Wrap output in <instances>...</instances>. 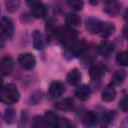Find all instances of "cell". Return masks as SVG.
Masks as SVG:
<instances>
[{
	"label": "cell",
	"instance_id": "cell-35",
	"mask_svg": "<svg viewBox=\"0 0 128 128\" xmlns=\"http://www.w3.org/2000/svg\"><path fill=\"white\" fill-rule=\"evenodd\" d=\"M0 125H1V118H0Z\"/></svg>",
	"mask_w": 128,
	"mask_h": 128
},
{
	"label": "cell",
	"instance_id": "cell-20",
	"mask_svg": "<svg viewBox=\"0 0 128 128\" xmlns=\"http://www.w3.org/2000/svg\"><path fill=\"white\" fill-rule=\"evenodd\" d=\"M66 23L69 26V28L79 27L81 25V18L76 13H69L66 16Z\"/></svg>",
	"mask_w": 128,
	"mask_h": 128
},
{
	"label": "cell",
	"instance_id": "cell-10",
	"mask_svg": "<svg viewBox=\"0 0 128 128\" xmlns=\"http://www.w3.org/2000/svg\"><path fill=\"white\" fill-rule=\"evenodd\" d=\"M115 49V46L114 44L111 42V41H108V40H102L100 42V44L98 45L97 47V51L100 55H102L103 57H108L110 56L113 51Z\"/></svg>",
	"mask_w": 128,
	"mask_h": 128
},
{
	"label": "cell",
	"instance_id": "cell-24",
	"mask_svg": "<svg viewBox=\"0 0 128 128\" xmlns=\"http://www.w3.org/2000/svg\"><path fill=\"white\" fill-rule=\"evenodd\" d=\"M116 62L121 66L128 65V54L126 51H121L116 55Z\"/></svg>",
	"mask_w": 128,
	"mask_h": 128
},
{
	"label": "cell",
	"instance_id": "cell-27",
	"mask_svg": "<svg viewBox=\"0 0 128 128\" xmlns=\"http://www.w3.org/2000/svg\"><path fill=\"white\" fill-rule=\"evenodd\" d=\"M115 117H116V114L114 113V111H106L103 113L102 119H103V122L105 123H111L114 121Z\"/></svg>",
	"mask_w": 128,
	"mask_h": 128
},
{
	"label": "cell",
	"instance_id": "cell-1",
	"mask_svg": "<svg viewBox=\"0 0 128 128\" xmlns=\"http://www.w3.org/2000/svg\"><path fill=\"white\" fill-rule=\"evenodd\" d=\"M19 98H20L19 90L12 83L6 84L0 89V102L4 104L7 105L14 104L19 101Z\"/></svg>",
	"mask_w": 128,
	"mask_h": 128
},
{
	"label": "cell",
	"instance_id": "cell-23",
	"mask_svg": "<svg viewBox=\"0 0 128 128\" xmlns=\"http://www.w3.org/2000/svg\"><path fill=\"white\" fill-rule=\"evenodd\" d=\"M47 124L44 118L40 115H36L31 120V128H47Z\"/></svg>",
	"mask_w": 128,
	"mask_h": 128
},
{
	"label": "cell",
	"instance_id": "cell-29",
	"mask_svg": "<svg viewBox=\"0 0 128 128\" xmlns=\"http://www.w3.org/2000/svg\"><path fill=\"white\" fill-rule=\"evenodd\" d=\"M119 107H120V109L123 112H127V110H128V99H127V96L126 95H124L120 99V101H119Z\"/></svg>",
	"mask_w": 128,
	"mask_h": 128
},
{
	"label": "cell",
	"instance_id": "cell-3",
	"mask_svg": "<svg viewBox=\"0 0 128 128\" xmlns=\"http://www.w3.org/2000/svg\"><path fill=\"white\" fill-rule=\"evenodd\" d=\"M27 5L30 7L31 15L36 19H42L47 14V8L44 3L40 1H28Z\"/></svg>",
	"mask_w": 128,
	"mask_h": 128
},
{
	"label": "cell",
	"instance_id": "cell-9",
	"mask_svg": "<svg viewBox=\"0 0 128 128\" xmlns=\"http://www.w3.org/2000/svg\"><path fill=\"white\" fill-rule=\"evenodd\" d=\"M105 71H106V67H105L104 64H102V63H94L89 69L90 78L92 80H94V81H98L104 76Z\"/></svg>",
	"mask_w": 128,
	"mask_h": 128
},
{
	"label": "cell",
	"instance_id": "cell-6",
	"mask_svg": "<svg viewBox=\"0 0 128 128\" xmlns=\"http://www.w3.org/2000/svg\"><path fill=\"white\" fill-rule=\"evenodd\" d=\"M65 90L66 89H65L64 83L59 81V80H55V81H52L50 83L48 92H49V95L51 98L57 99V98H60L64 94Z\"/></svg>",
	"mask_w": 128,
	"mask_h": 128
},
{
	"label": "cell",
	"instance_id": "cell-33",
	"mask_svg": "<svg viewBox=\"0 0 128 128\" xmlns=\"http://www.w3.org/2000/svg\"><path fill=\"white\" fill-rule=\"evenodd\" d=\"M101 128H107V127H106V126H102Z\"/></svg>",
	"mask_w": 128,
	"mask_h": 128
},
{
	"label": "cell",
	"instance_id": "cell-31",
	"mask_svg": "<svg viewBox=\"0 0 128 128\" xmlns=\"http://www.w3.org/2000/svg\"><path fill=\"white\" fill-rule=\"evenodd\" d=\"M121 128H127V119L125 118L123 120V122L121 123Z\"/></svg>",
	"mask_w": 128,
	"mask_h": 128
},
{
	"label": "cell",
	"instance_id": "cell-26",
	"mask_svg": "<svg viewBox=\"0 0 128 128\" xmlns=\"http://www.w3.org/2000/svg\"><path fill=\"white\" fill-rule=\"evenodd\" d=\"M5 5H6V9L7 11L9 12H15L18 10L19 6H20V2L19 1H16V0H8L5 2Z\"/></svg>",
	"mask_w": 128,
	"mask_h": 128
},
{
	"label": "cell",
	"instance_id": "cell-19",
	"mask_svg": "<svg viewBox=\"0 0 128 128\" xmlns=\"http://www.w3.org/2000/svg\"><path fill=\"white\" fill-rule=\"evenodd\" d=\"M55 108L61 111H69L73 108V100L71 98H64L55 102Z\"/></svg>",
	"mask_w": 128,
	"mask_h": 128
},
{
	"label": "cell",
	"instance_id": "cell-14",
	"mask_svg": "<svg viewBox=\"0 0 128 128\" xmlns=\"http://www.w3.org/2000/svg\"><path fill=\"white\" fill-rule=\"evenodd\" d=\"M81 77L82 76H81V73H80L79 69L78 68H73L68 72V74L66 76V81L68 82V84L75 86V85H78L80 83Z\"/></svg>",
	"mask_w": 128,
	"mask_h": 128
},
{
	"label": "cell",
	"instance_id": "cell-8",
	"mask_svg": "<svg viewBox=\"0 0 128 128\" xmlns=\"http://www.w3.org/2000/svg\"><path fill=\"white\" fill-rule=\"evenodd\" d=\"M122 4L118 1H105L103 6V11L110 16H117L121 12Z\"/></svg>",
	"mask_w": 128,
	"mask_h": 128
},
{
	"label": "cell",
	"instance_id": "cell-32",
	"mask_svg": "<svg viewBox=\"0 0 128 128\" xmlns=\"http://www.w3.org/2000/svg\"><path fill=\"white\" fill-rule=\"evenodd\" d=\"M3 87V79L0 77V89Z\"/></svg>",
	"mask_w": 128,
	"mask_h": 128
},
{
	"label": "cell",
	"instance_id": "cell-17",
	"mask_svg": "<svg viewBox=\"0 0 128 128\" xmlns=\"http://www.w3.org/2000/svg\"><path fill=\"white\" fill-rule=\"evenodd\" d=\"M115 97H116V91L114 86L111 84L107 85L101 93V98L104 102H111L115 99Z\"/></svg>",
	"mask_w": 128,
	"mask_h": 128
},
{
	"label": "cell",
	"instance_id": "cell-25",
	"mask_svg": "<svg viewBox=\"0 0 128 128\" xmlns=\"http://www.w3.org/2000/svg\"><path fill=\"white\" fill-rule=\"evenodd\" d=\"M67 5L75 11H80V10H82V8L84 6V2L79 1V0H69V1H67Z\"/></svg>",
	"mask_w": 128,
	"mask_h": 128
},
{
	"label": "cell",
	"instance_id": "cell-7",
	"mask_svg": "<svg viewBox=\"0 0 128 128\" xmlns=\"http://www.w3.org/2000/svg\"><path fill=\"white\" fill-rule=\"evenodd\" d=\"M14 69V60L12 59V57L5 55L0 59V73L8 76L12 73Z\"/></svg>",
	"mask_w": 128,
	"mask_h": 128
},
{
	"label": "cell",
	"instance_id": "cell-18",
	"mask_svg": "<svg viewBox=\"0 0 128 128\" xmlns=\"http://www.w3.org/2000/svg\"><path fill=\"white\" fill-rule=\"evenodd\" d=\"M115 32V25L108 21H102L99 34L102 37H108Z\"/></svg>",
	"mask_w": 128,
	"mask_h": 128
},
{
	"label": "cell",
	"instance_id": "cell-34",
	"mask_svg": "<svg viewBox=\"0 0 128 128\" xmlns=\"http://www.w3.org/2000/svg\"><path fill=\"white\" fill-rule=\"evenodd\" d=\"M1 36H2V34H1V33H0V38H1Z\"/></svg>",
	"mask_w": 128,
	"mask_h": 128
},
{
	"label": "cell",
	"instance_id": "cell-28",
	"mask_svg": "<svg viewBox=\"0 0 128 128\" xmlns=\"http://www.w3.org/2000/svg\"><path fill=\"white\" fill-rule=\"evenodd\" d=\"M55 128H74V127L67 118H60L59 122Z\"/></svg>",
	"mask_w": 128,
	"mask_h": 128
},
{
	"label": "cell",
	"instance_id": "cell-4",
	"mask_svg": "<svg viewBox=\"0 0 128 128\" xmlns=\"http://www.w3.org/2000/svg\"><path fill=\"white\" fill-rule=\"evenodd\" d=\"M18 63L20 64V66L23 69L31 70L36 65V59L33 54L26 52V53H22L18 56Z\"/></svg>",
	"mask_w": 128,
	"mask_h": 128
},
{
	"label": "cell",
	"instance_id": "cell-15",
	"mask_svg": "<svg viewBox=\"0 0 128 128\" xmlns=\"http://www.w3.org/2000/svg\"><path fill=\"white\" fill-rule=\"evenodd\" d=\"M44 120L47 124V126L51 127V128H55L59 122V119L60 117L58 116V114L52 110H48L45 112V115H44Z\"/></svg>",
	"mask_w": 128,
	"mask_h": 128
},
{
	"label": "cell",
	"instance_id": "cell-5",
	"mask_svg": "<svg viewBox=\"0 0 128 128\" xmlns=\"http://www.w3.org/2000/svg\"><path fill=\"white\" fill-rule=\"evenodd\" d=\"M0 33L6 38H11L14 34V24L9 17H2L0 19Z\"/></svg>",
	"mask_w": 128,
	"mask_h": 128
},
{
	"label": "cell",
	"instance_id": "cell-22",
	"mask_svg": "<svg viewBox=\"0 0 128 128\" xmlns=\"http://www.w3.org/2000/svg\"><path fill=\"white\" fill-rule=\"evenodd\" d=\"M4 120L7 124H12L16 120V111L12 107H8L4 112Z\"/></svg>",
	"mask_w": 128,
	"mask_h": 128
},
{
	"label": "cell",
	"instance_id": "cell-2",
	"mask_svg": "<svg viewBox=\"0 0 128 128\" xmlns=\"http://www.w3.org/2000/svg\"><path fill=\"white\" fill-rule=\"evenodd\" d=\"M56 36L59 42H61L63 47L66 49H68L77 40V32L72 28H61L56 30Z\"/></svg>",
	"mask_w": 128,
	"mask_h": 128
},
{
	"label": "cell",
	"instance_id": "cell-30",
	"mask_svg": "<svg viewBox=\"0 0 128 128\" xmlns=\"http://www.w3.org/2000/svg\"><path fill=\"white\" fill-rule=\"evenodd\" d=\"M122 34H123L124 38H126V39H127V37H128V35H127V25H125V26L123 27V30H122Z\"/></svg>",
	"mask_w": 128,
	"mask_h": 128
},
{
	"label": "cell",
	"instance_id": "cell-11",
	"mask_svg": "<svg viewBox=\"0 0 128 128\" xmlns=\"http://www.w3.org/2000/svg\"><path fill=\"white\" fill-rule=\"evenodd\" d=\"M101 23H102L101 20L94 17H90L86 20V29L90 34H99Z\"/></svg>",
	"mask_w": 128,
	"mask_h": 128
},
{
	"label": "cell",
	"instance_id": "cell-12",
	"mask_svg": "<svg viewBox=\"0 0 128 128\" xmlns=\"http://www.w3.org/2000/svg\"><path fill=\"white\" fill-rule=\"evenodd\" d=\"M90 95H91V88L86 84L78 86L75 90V96L81 101H87L90 98Z\"/></svg>",
	"mask_w": 128,
	"mask_h": 128
},
{
	"label": "cell",
	"instance_id": "cell-13",
	"mask_svg": "<svg viewBox=\"0 0 128 128\" xmlns=\"http://www.w3.org/2000/svg\"><path fill=\"white\" fill-rule=\"evenodd\" d=\"M97 123V115L93 111H86L82 116V124L86 128H93Z\"/></svg>",
	"mask_w": 128,
	"mask_h": 128
},
{
	"label": "cell",
	"instance_id": "cell-21",
	"mask_svg": "<svg viewBox=\"0 0 128 128\" xmlns=\"http://www.w3.org/2000/svg\"><path fill=\"white\" fill-rule=\"evenodd\" d=\"M126 76H127V74H126L125 70H117L112 75V78H111L112 83L114 85H121L125 81Z\"/></svg>",
	"mask_w": 128,
	"mask_h": 128
},
{
	"label": "cell",
	"instance_id": "cell-16",
	"mask_svg": "<svg viewBox=\"0 0 128 128\" xmlns=\"http://www.w3.org/2000/svg\"><path fill=\"white\" fill-rule=\"evenodd\" d=\"M33 38V46L36 50H42L45 48V38L44 35L39 30H35L32 35Z\"/></svg>",
	"mask_w": 128,
	"mask_h": 128
}]
</instances>
